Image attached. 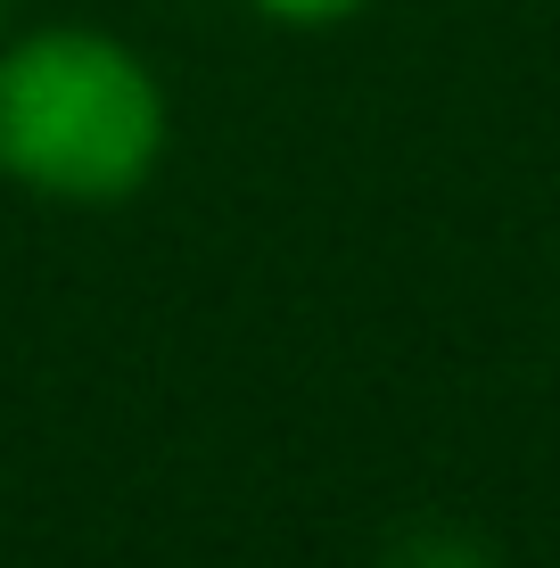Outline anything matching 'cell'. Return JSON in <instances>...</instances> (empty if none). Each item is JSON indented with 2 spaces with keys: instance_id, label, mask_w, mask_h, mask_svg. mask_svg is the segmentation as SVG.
<instances>
[{
  "instance_id": "277c9868",
  "label": "cell",
  "mask_w": 560,
  "mask_h": 568,
  "mask_svg": "<svg viewBox=\"0 0 560 568\" xmlns=\"http://www.w3.org/2000/svg\"><path fill=\"white\" fill-rule=\"evenodd\" d=\"M0 26H9V0H0Z\"/></svg>"
},
{
  "instance_id": "7a4b0ae2",
  "label": "cell",
  "mask_w": 560,
  "mask_h": 568,
  "mask_svg": "<svg viewBox=\"0 0 560 568\" xmlns=\"http://www.w3.org/2000/svg\"><path fill=\"white\" fill-rule=\"evenodd\" d=\"M388 568H495V552L461 527H404L388 544Z\"/></svg>"
},
{
  "instance_id": "3957f363",
  "label": "cell",
  "mask_w": 560,
  "mask_h": 568,
  "mask_svg": "<svg viewBox=\"0 0 560 568\" xmlns=\"http://www.w3.org/2000/svg\"><path fill=\"white\" fill-rule=\"evenodd\" d=\"M273 26H297V33H322V26H346V17H363L371 0H256Z\"/></svg>"
},
{
  "instance_id": "6da1fadb",
  "label": "cell",
  "mask_w": 560,
  "mask_h": 568,
  "mask_svg": "<svg viewBox=\"0 0 560 568\" xmlns=\"http://www.w3.org/2000/svg\"><path fill=\"white\" fill-rule=\"evenodd\" d=\"M165 156V91L115 33L42 26L0 50V173L67 206H115Z\"/></svg>"
}]
</instances>
